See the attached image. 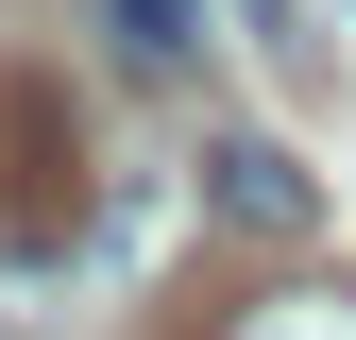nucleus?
Wrapping results in <instances>:
<instances>
[{"label":"nucleus","mask_w":356,"mask_h":340,"mask_svg":"<svg viewBox=\"0 0 356 340\" xmlns=\"http://www.w3.org/2000/svg\"><path fill=\"white\" fill-rule=\"evenodd\" d=\"M204 222H238V238H305V222H323V170H305L289 137H204Z\"/></svg>","instance_id":"1"},{"label":"nucleus","mask_w":356,"mask_h":340,"mask_svg":"<svg viewBox=\"0 0 356 340\" xmlns=\"http://www.w3.org/2000/svg\"><path fill=\"white\" fill-rule=\"evenodd\" d=\"M85 17L119 34V68H153V85H187L204 68V0H85Z\"/></svg>","instance_id":"2"},{"label":"nucleus","mask_w":356,"mask_h":340,"mask_svg":"<svg viewBox=\"0 0 356 340\" xmlns=\"http://www.w3.org/2000/svg\"><path fill=\"white\" fill-rule=\"evenodd\" d=\"M254 34H272V52H323V34H305V0H238Z\"/></svg>","instance_id":"4"},{"label":"nucleus","mask_w":356,"mask_h":340,"mask_svg":"<svg viewBox=\"0 0 356 340\" xmlns=\"http://www.w3.org/2000/svg\"><path fill=\"white\" fill-rule=\"evenodd\" d=\"M220 340H356V289H339V272H289V289H254Z\"/></svg>","instance_id":"3"}]
</instances>
